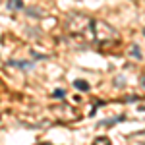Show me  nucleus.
<instances>
[{"label":"nucleus","instance_id":"obj_12","mask_svg":"<svg viewBox=\"0 0 145 145\" xmlns=\"http://www.w3.org/2000/svg\"><path fill=\"white\" fill-rule=\"evenodd\" d=\"M39 145H50V143H39Z\"/></svg>","mask_w":145,"mask_h":145},{"label":"nucleus","instance_id":"obj_7","mask_svg":"<svg viewBox=\"0 0 145 145\" xmlns=\"http://www.w3.org/2000/svg\"><path fill=\"white\" fill-rule=\"evenodd\" d=\"M93 145H112V143H110V139H108V137H105V135H103V137H97V139L93 141Z\"/></svg>","mask_w":145,"mask_h":145},{"label":"nucleus","instance_id":"obj_3","mask_svg":"<svg viewBox=\"0 0 145 145\" xmlns=\"http://www.w3.org/2000/svg\"><path fill=\"white\" fill-rule=\"evenodd\" d=\"M8 64L10 66H18V68H22V70H31L33 68V62H25V60H10Z\"/></svg>","mask_w":145,"mask_h":145},{"label":"nucleus","instance_id":"obj_1","mask_svg":"<svg viewBox=\"0 0 145 145\" xmlns=\"http://www.w3.org/2000/svg\"><path fill=\"white\" fill-rule=\"evenodd\" d=\"M93 25H95V20L85 16V14H79V12H72L68 14L66 18V29L68 33L76 39H87V41H93Z\"/></svg>","mask_w":145,"mask_h":145},{"label":"nucleus","instance_id":"obj_9","mask_svg":"<svg viewBox=\"0 0 145 145\" xmlns=\"http://www.w3.org/2000/svg\"><path fill=\"white\" fill-rule=\"evenodd\" d=\"M27 14H29V16H37V18H41V16H43V10H39V8H27Z\"/></svg>","mask_w":145,"mask_h":145},{"label":"nucleus","instance_id":"obj_6","mask_svg":"<svg viewBox=\"0 0 145 145\" xmlns=\"http://www.w3.org/2000/svg\"><path fill=\"white\" fill-rule=\"evenodd\" d=\"M122 120H126V116H116V118L103 120V122H99V126H110V124H118V122H122Z\"/></svg>","mask_w":145,"mask_h":145},{"label":"nucleus","instance_id":"obj_4","mask_svg":"<svg viewBox=\"0 0 145 145\" xmlns=\"http://www.w3.org/2000/svg\"><path fill=\"white\" fill-rule=\"evenodd\" d=\"M74 87H76V89H79V91H83V93L91 89V85L85 81V79H76V81H74Z\"/></svg>","mask_w":145,"mask_h":145},{"label":"nucleus","instance_id":"obj_8","mask_svg":"<svg viewBox=\"0 0 145 145\" xmlns=\"http://www.w3.org/2000/svg\"><path fill=\"white\" fill-rule=\"evenodd\" d=\"M130 54L134 56L135 60H141V52H139V46L137 45H132V52H130Z\"/></svg>","mask_w":145,"mask_h":145},{"label":"nucleus","instance_id":"obj_10","mask_svg":"<svg viewBox=\"0 0 145 145\" xmlns=\"http://www.w3.org/2000/svg\"><path fill=\"white\" fill-rule=\"evenodd\" d=\"M52 97H56V99H60V97H66V91H64V89H56L54 93H52Z\"/></svg>","mask_w":145,"mask_h":145},{"label":"nucleus","instance_id":"obj_11","mask_svg":"<svg viewBox=\"0 0 145 145\" xmlns=\"http://www.w3.org/2000/svg\"><path fill=\"white\" fill-rule=\"evenodd\" d=\"M139 83H141V87L145 89V74H141V76H139Z\"/></svg>","mask_w":145,"mask_h":145},{"label":"nucleus","instance_id":"obj_2","mask_svg":"<svg viewBox=\"0 0 145 145\" xmlns=\"http://www.w3.org/2000/svg\"><path fill=\"white\" fill-rule=\"evenodd\" d=\"M93 41L95 43H118V31L110 27L106 22L103 20H95L93 25Z\"/></svg>","mask_w":145,"mask_h":145},{"label":"nucleus","instance_id":"obj_5","mask_svg":"<svg viewBox=\"0 0 145 145\" xmlns=\"http://www.w3.org/2000/svg\"><path fill=\"white\" fill-rule=\"evenodd\" d=\"M6 6H8V10L16 12V10H22V8H23V2H22V0H8Z\"/></svg>","mask_w":145,"mask_h":145},{"label":"nucleus","instance_id":"obj_13","mask_svg":"<svg viewBox=\"0 0 145 145\" xmlns=\"http://www.w3.org/2000/svg\"><path fill=\"white\" fill-rule=\"evenodd\" d=\"M143 35H145V27H143Z\"/></svg>","mask_w":145,"mask_h":145}]
</instances>
